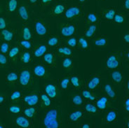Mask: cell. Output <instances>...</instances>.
Instances as JSON below:
<instances>
[{
  "label": "cell",
  "instance_id": "cell-8",
  "mask_svg": "<svg viewBox=\"0 0 129 128\" xmlns=\"http://www.w3.org/2000/svg\"><path fill=\"white\" fill-rule=\"evenodd\" d=\"M36 34L40 36H45L48 33V29L46 26L40 20H36L35 23Z\"/></svg>",
  "mask_w": 129,
  "mask_h": 128
},
{
  "label": "cell",
  "instance_id": "cell-34",
  "mask_svg": "<svg viewBox=\"0 0 129 128\" xmlns=\"http://www.w3.org/2000/svg\"><path fill=\"white\" fill-rule=\"evenodd\" d=\"M36 113V109L34 106H29V107H27L23 110V113L24 115H25L26 117L31 118H32L34 115Z\"/></svg>",
  "mask_w": 129,
  "mask_h": 128
},
{
  "label": "cell",
  "instance_id": "cell-46",
  "mask_svg": "<svg viewBox=\"0 0 129 128\" xmlns=\"http://www.w3.org/2000/svg\"><path fill=\"white\" fill-rule=\"evenodd\" d=\"M10 48H11V47H10L9 44L7 41H5L4 42V43H2L1 46H0L1 52H2V53H4V54H7V53H8L9 51Z\"/></svg>",
  "mask_w": 129,
  "mask_h": 128
},
{
  "label": "cell",
  "instance_id": "cell-30",
  "mask_svg": "<svg viewBox=\"0 0 129 128\" xmlns=\"http://www.w3.org/2000/svg\"><path fill=\"white\" fill-rule=\"evenodd\" d=\"M65 11V7L62 4H57L56 6L54 7L53 9V11H52V14L53 16H58L61 15L62 13Z\"/></svg>",
  "mask_w": 129,
  "mask_h": 128
},
{
  "label": "cell",
  "instance_id": "cell-23",
  "mask_svg": "<svg viewBox=\"0 0 129 128\" xmlns=\"http://www.w3.org/2000/svg\"><path fill=\"white\" fill-rule=\"evenodd\" d=\"M81 95L83 97V99H87L88 101H95L97 99V97L94 95L93 93H92L90 90H81Z\"/></svg>",
  "mask_w": 129,
  "mask_h": 128
},
{
  "label": "cell",
  "instance_id": "cell-52",
  "mask_svg": "<svg viewBox=\"0 0 129 128\" xmlns=\"http://www.w3.org/2000/svg\"><path fill=\"white\" fill-rule=\"evenodd\" d=\"M124 7L126 10L129 9V0H125L124 2Z\"/></svg>",
  "mask_w": 129,
  "mask_h": 128
},
{
  "label": "cell",
  "instance_id": "cell-43",
  "mask_svg": "<svg viewBox=\"0 0 129 128\" xmlns=\"http://www.w3.org/2000/svg\"><path fill=\"white\" fill-rule=\"evenodd\" d=\"M22 93L19 90H16V91H13L10 97V99H11V101L12 102H16V101H18L22 98Z\"/></svg>",
  "mask_w": 129,
  "mask_h": 128
},
{
  "label": "cell",
  "instance_id": "cell-39",
  "mask_svg": "<svg viewBox=\"0 0 129 128\" xmlns=\"http://www.w3.org/2000/svg\"><path fill=\"white\" fill-rule=\"evenodd\" d=\"M78 44L80 46L81 49L83 50H88L89 49V44L88 41L84 37H80L78 40Z\"/></svg>",
  "mask_w": 129,
  "mask_h": 128
},
{
  "label": "cell",
  "instance_id": "cell-17",
  "mask_svg": "<svg viewBox=\"0 0 129 128\" xmlns=\"http://www.w3.org/2000/svg\"><path fill=\"white\" fill-rule=\"evenodd\" d=\"M57 54L63 57H71L72 55V50L68 46H59L56 49Z\"/></svg>",
  "mask_w": 129,
  "mask_h": 128
},
{
  "label": "cell",
  "instance_id": "cell-3",
  "mask_svg": "<svg viewBox=\"0 0 129 128\" xmlns=\"http://www.w3.org/2000/svg\"><path fill=\"white\" fill-rule=\"evenodd\" d=\"M121 56L117 53L110 54L107 59V67L110 69H116L121 65Z\"/></svg>",
  "mask_w": 129,
  "mask_h": 128
},
{
  "label": "cell",
  "instance_id": "cell-22",
  "mask_svg": "<svg viewBox=\"0 0 129 128\" xmlns=\"http://www.w3.org/2000/svg\"><path fill=\"white\" fill-rule=\"evenodd\" d=\"M1 34L3 39L5 41H11L14 38L15 36V33L12 30H9V29H4L2 30Z\"/></svg>",
  "mask_w": 129,
  "mask_h": 128
},
{
  "label": "cell",
  "instance_id": "cell-51",
  "mask_svg": "<svg viewBox=\"0 0 129 128\" xmlns=\"http://www.w3.org/2000/svg\"><path fill=\"white\" fill-rule=\"evenodd\" d=\"M123 41L126 43V44H129V34H126L123 36Z\"/></svg>",
  "mask_w": 129,
  "mask_h": 128
},
{
  "label": "cell",
  "instance_id": "cell-38",
  "mask_svg": "<svg viewBox=\"0 0 129 128\" xmlns=\"http://www.w3.org/2000/svg\"><path fill=\"white\" fill-rule=\"evenodd\" d=\"M116 14V11L114 9H110L104 13V18L107 20H113V18Z\"/></svg>",
  "mask_w": 129,
  "mask_h": 128
},
{
  "label": "cell",
  "instance_id": "cell-9",
  "mask_svg": "<svg viewBox=\"0 0 129 128\" xmlns=\"http://www.w3.org/2000/svg\"><path fill=\"white\" fill-rule=\"evenodd\" d=\"M45 93L51 99H55L58 96L57 86L54 83H48L45 86Z\"/></svg>",
  "mask_w": 129,
  "mask_h": 128
},
{
  "label": "cell",
  "instance_id": "cell-44",
  "mask_svg": "<svg viewBox=\"0 0 129 128\" xmlns=\"http://www.w3.org/2000/svg\"><path fill=\"white\" fill-rule=\"evenodd\" d=\"M18 6L17 0H9L8 4V9L10 12H14Z\"/></svg>",
  "mask_w": 129,
  "mask_h": 128
},
{
  "label": "cell",
  "instance_id": "cell-37",
  "mask_svg": "<svg viewBox=\"0 0 129 128\" xmlns=\"http://www.w3.org/2000/svg\"><path fill=\"white\" fill-rule=\"evenodd\" d=\"M20 46L23 48L25 50L27 51H29L33 48V46L32 44L30 41V40H25V39H23V40H20L19 41Z\"/></svg>",
  "mask_w": 129,
  "mask_h": 128
},
{
  "label": "cell",
  "instance_id": "cell-33",
  "mask_svg": "<svg viewBox=\"0 0 129 128\" xmlns=\"http://www.w3.org/2000/svg\"><path fill=\"white\" fill-rule=\"evenodd\" d=\"M72 102L74 104V106H78V107H80L84 104V99L83 97H81V95H75L72 97Z\"/></svg>",
  "mask_w": 129,
  "mask_h": 128
},
{
  "label": "cell",
  "instance_id": "cell-14",
  "mask_svg": "<svg viewBox=\"0 0 129 128\" xmlns=\"http://www.w3.org/2000/svg\"><path fill=\"white\" fill-rule=\"evenodd\" d=\"M33 74L35 75V76L37 78H42L43 77L45 76L46 74V67L43 64H37L33 68Z\"/></svg>",
  "mask_w": 129,
  "mask_h": 128
},
{
  "label": "cell",
  "instance_id": "cell-10",
  "mask_svg": "<svg viewBox=\"0 0 129 128\" xmlns=\"http://www.w3.org/2000/svg\"><path fill=\"white\" fill-rule=\"evenodd\" d=\"M15 122L18 127L21 128H28L31 125L29 118L25 115H19L15 119Z\"/></svg>",
  "mask_w": 129,
  "mask_h": 128
},
{
  "label": "cell",
  "instance_id": "cell-61",
  "mask_svg": "<svg viewBox=\"0 0 129 128\" xmlns=\"http://www.w3.org/2000/svg\"><path fill=\"white\" fill-rule=\"evenodd\" d=\"M81 2H86V0H79Z\"/></svg>",
  "mask_w": 129,
  "mask_h": 128
},
{
  "label": "cell",
  "instance_id": "cell-36",
  "mask_svg": "<svg viewBox=\"0 0 129 128\" xmlns=\"http://www.w3.org/2000/svg\"><path fill=\"white\" fill-rule=\"evenodd\" d=\"M23 37L25 40H30L32 38L31 29L28 26H24L23 27Z\"/></svg>",
  "mask_w": 129,
  "mask_h": 128
},
{
  "label": "cell",
  "instance_id": "cell-1",
  "mask_svg": "<svg viewBox=\"0 0 129 128\" xmlns=\"http://www.w3.org/2000/svg\"><path fill=\"white\" fill-rule=\"evenodd\" d=\"M43 124L46 128H58L60 126L59 114L56 109H51L46 112Z\"/></svg>",
  "mask_w": 129,
  "mask_h": 128
},
{
  "label": "cell",
  "instance_id": "cell-58",
  "mask_svg": "<svg viewBox=\"0 0 129 128\" xmlns=\"http://www.w3.org/2000/svg\"><path fill=\"white\" fill-rule=\"evenodd\" d=\"M29 1L30 3L32 4H34L37 3V2L38 0H29Z\"/></svg>",
  "mask_w": 129,
  "mask_h": 128
},
{
  "label": "cell",
  "instance_id": "cell-15",
  "mask_svg": "<svg viewBox=\"0 0 129 128\" xmlns=\"http://www.w3.org/2000/svg\"><path fill=\"white\" fill-rule=\"evenodd\" d=\"M85 111H82V110H77L74 111L71 113H70L69 115V121L72 122V123H76L79 120H80L83 116H84Z\"/></svg>",
  "mask_w": 129,
  "mask_h": 128
},
{
  "label": "cell",
  "instance_id": "cell-56",
  "mask_svg": "<svg viewBox=\"0 0 129 128\" xmlns=\"http://www.w3.org/2000/svg\"><path fill=\"white\" fill-rule=\"evenodd\" d=\"M126 90L127 92H128L129 90V82L128 80H127L126 83Z\"/></svg>",
  "mask_w": 129,
  "mask_h": 128
},
{
  "label": "cell",
  "instance_id": "cell-6",
  "mask_svg": "<svg viewBox=\"0 0 129 128\" xmlns=\"http://www.w3.org/2000/svg\"><path fill=\"white\" fill-rule=\"evenodd\" d=\"M111 103H110L109 97L107 96H103L99 99H96L95 106L98 109V111H104L110 109Z\"/></svg>",
  "mask_w": 129,
  "mask_h": 128
},
{
  "label": "cell",
  "instance_id": "cell-35",
  "mask_svg": "<svg viewBox=\"0 0 129 128\" xmlns=\"http://www.w3.org/2000/svg\"><path fill=\"white\" fill-rule=\"evenodd\" d=\"M18 77H19V76L15 72H10L7 74V77H6V80L8 83H16V81L18 80Z\"/></svg>",
  "mask_w": 129,
  "mask_h": 128
},
{
  "label": "cell",
  "instance_id": "cell-19",
  "mask_svg": "<svg viewBox=\"0 0 129 128\" xmlns=\"http://www.w3.org/2000/svg\"><path fill=\"white\" fill-rule=\"evenodd\" d=\"M97 30H98V25L96 23L95 24H91L87 29H86V31L84 32V36L87 38H92L95 36L96 34Z\"/></svg>",
  "mask_w": 129,
  "mask_h": 128
},
{
  "label": "cell",
  "instance_id": "cell-13",
  "mask_svg": "<svg viewBox=\"0 0 129 128\" xmlns=\"http://www.w3.org/2000/svg\"><path fill=\"white\" fill-rule=\"evenodd\" d=\"M100 85V78L98 76H93L87 82V88L88 90H94L98 89Z\"/></svg>",
  "mask_w": 129,
  "mask_h": 128
},
{
  "label": "cell",
  "instance_id": "cell-57",
  "mask_svg": "<svg viewBox=\"0 0 129 128\" xmlns=\"http://www.w3.org/2000/svg\"><path fill=\"white\" fill-rule=\"evenodd\" d=\"M126 60L128 61L129 60V51L126 52Z\"/></svg>",
  "mask_w": 129,
  "mask_h": 128
},
{
  "label": "cell",
  "instance_id": "cell-55",
  "mask_svg": "<svg viewBox=\"0 0 129 128\" xmlns=\"http://www.w3.org/2000/svg\"><path fill=\"white\" fill-rule=\"evenodd\" d=\"M53 0H42V3L43 4H47L50 3Z\"/></svg>",
  "mask_w": 129,
  "mask_h": 128
},
{
  "label": "cell",
  "instance_id": "cell-27",
  "mask_svg": "<svg viewBox=\"0 0 129 128\" xmlns=\"http://www.w3.org/2000/svg\"><path fill=\"white\" fill-rule=\"evenodd\" d=\"M20 54V48L18 46H13L12 48H10L9 51L8 53V56L11 60H15Z\"/></svg>",
  "mask_w": 129,
  "mask_h": 128
},
{
  "label": "cell",
  "instance_id": "cell-16",
  "mask_svg": "<svg viewBox=\"0 0 129 128\" xmlns=\"http://www.w3.org/2000/svg\"><path fill=\"white\" fill-rule=\"evenodd\" d=\"M109 38L106 36H98L93 38V44L98 47H105L108 45Z\"/></svg>",
  "mask_w": 129,
  "mask_h": 128
},
{
  "label": "cell",
  "instance_id": "cell-26",
  "mask_svg": "<svg viewBox=\"0 0 129 128\" xmlns=\"http://www.w3.org/2000/svg\"><path fill=\"white\" fill-rule=\"evenodd\" d=\"M70 78V83L74 88L80 89L82 86V81L81 80L80 77L77 75H72Z\"/></svg>",
  "mask_w": 129,
  "mask_h": 128
},
{
  "label": "cell",
  "instance_id": "cell-49",
  "mask_svg": "<svg viewBox=\"0 0 129 128\" xmlns=\"http://www.w3.org/2000/svg\"><path fill=\"white\" fill-rule=\"evenodd\" d=\"M6 25H7V23H6L5 19L2 17H0V29H5Z\"/></svg>",
  "mask_w": 129,
  "mask_h": 128
},
{
  "label": "cell",
  "instance_id": "cell-45",
  "mask_svg": "<svg viewBox=\"0 0 129 128\" xmlns=\"http://www.w3.org/2000/svg\"><path fill=\"white\" fill-rule=\"evenodd\" d=\"M8 111L10 113H13V114H18L21 112V108L19 106L12 105L9 107Z\"/></svg>",
  "mask_w": 129,
  "mask_h": 128
},
{
  "label": "cell",
  "instance_id": "cell-18",
  "mask_svg": "<svg viewBox=\"0 0 129 128\" xmlns=\"http://www.w3.org/2000/svg\"><path fill=\"white\" fill-rule=\"evenodd\" d=\"M111 77L112 78L113 81L118 85H121L123 81V74L120 70L116 69L113 71L111 74Z\"/></svg>",
  "mask_w": 129,
  "mask_h": 128
},
{
  "label": "cell",
  "instance_id": "cell-53",
  "mask_svg": "<svg viewBox=\"0 0 129 128\" xmlns=\"http://www.w3.org/2000/svg\"><path fill=\"white\" fill-rule=\"evenodd\" d=\"M80 127L82 128H89L90 127V125H88L87 123H84V124L81 125Z\"/></svg>",
  "mask_w": 129,
  "mask_h": 128
},
{
  "label": "cell",
  "instance_id": "cell-32",
  "mask_svg": "<svg viewBox=\"0 0 129 128\" xmlns=\"http://www.w3.org/2000/svg\"><path fill=\"white\" fill-rule=\"evenodd\" d=\"M18 13L20 16L24 21H27L29 20V14L27 9L25 7H20L18 9Z\"/></svg>",
  "mask_w": 129,
  "mask_h": 128
},
{
  "label": "cell",
  "instance_id": "cell-60",
  "mask_svg": "<svg viewBox=\"0 0 129 128\" xmlns=\"http://www.w3.org/2000/svg\"><path fill=\"white\" fill-rule=\"evenodd\" d=\"M4 127V125H2L1 123H0V128H3Z\"/></svg>",
  "mask_w": 129,
  "mask_h": 128
},
{
  "label": "cell",
  "instance_id": "cell-50",
  "mask_svg": "<svg viewBox=\"0 0 129 128\" xmlns=\"http://www.w3.org/2000/svg\"><path fill=\"white\" fill-rule=\"evenodd\" d=\"M124 106H125V109H126V111L127 112H128L129 111V98L128 97H126V98H125V100H124Z\"/></svg>",
  "mask_w": 129,
  "mask_h": 128
},
{
  "label": "cell",
  "instance_id": "cell-24",
  "mask_svg": "<svg viewBox=\"0 0 129 128\" xmlns=\"http://www.w3.org/2000/svg\"><path fill=\"white\" fill-rule=\"evenodd\" d=\"M39 99L42 102L43 108H48L51 106V98L47 95L46 93H42L39 95Z\"/></svg>",
  "mask_w": 129,
  "mask_h": 128
},
{
  "label": "cell",
  "instance_id": "cell-12",
  "mask_svg": "<svg viewBox=\"0 0 129 128\" xmlns=\"http://www.w3.org/2000/svg\"><path fill=\"white\" fill-rule=\"evenodd\" d=\"M119 117V113L115 110H111L107 113L106 115L103 118V121L106 124H112L116 121Z\"/></svg>",
  "mask_w": 129,
  "mask_h": 128
},
{
  "label": "cell",
  "instance_id": "cell-31",
  "mask_svg": "<svg viewBox=\"0 0 129 128\" xmlns=\"http://www.w3.org/2000/svg\"><path fill=\"white\" fill-rule=\"evenodd\" d=\"M32 60V55L29 51H26L20 56V60L24 64H29Z\"/></svg>",
  "mask_w": 129,
  "mask_h": 128
},
{
  "label": "cell",
  "instance_id": "cell-20",
  "mask_svg": "<svg viewBox=\"0 0 129 128\" xmlns=\"http://www.w3.org/2000/svg\"><path fill=\"white\" fill-rule=\"evenodd\" d=\"M48 51V47L46 45H40L36 47L33 51V55L36 58H40L42 57Z\"/></svg>",
  "mask_w": 129,
  "mask_h": 128
},
{
  "label": "cell",
  "instance_id": "cell-40",
  "mask_svg": "<svg viewBox=\"0 0 129 128\" xmlns=\"http://www.w3.org/2000/svg\"><path fill=\"white\" fill-rule=\"evenodd\" d=\"M67 44L68 45L72 48H76L78 45V40L76 37H74L73 36L68 37L67 40Z\"/></svg>",
  "mask_w": 129,
  "mask_h": 128
},
{
  "label": "cell",
  "instance_id": "cell-59",
  "mask_svg": "<svg viewBox=\"0 0 129 128\" xmlns=\"http://www.w3.org/2000/svg\"><path fill=\"white\" fill-rule=\"evenodd\" d=\"M126 127H129V120H128V118L126 119Z\"/></svg>",
  "mask_w": 129,
  "mask_h": 128
},
{
  "label": "cell",
  "instance_id": "cell-41",
  "mask_svg": "<svg viewBox=\"0 0 129 128\" xmlns=\"http://www.w3.org/2000/svg\"><path fill=\"white\" fill-rule=\"evenodd\" d=\"M86 21L88 23H91V24H95L98 22V16L93 13H88L86 16Z\"/></svg>",
  "mask_w": 129,
  "mask_h": 128
},
{
  "label": "cell",
  "instance_id": "cell-28",
  "mask_svg": "<svg viewBox=\"0 0 129 128\" xmlns=\"http://www.w3.org/2000/svg\"><path fill=\"white\" fill-rule=\"evenodd\" d=\"M62 65L64 69L67 70H70L73 67V61L70 57H65L63 58L62 62Z\"/></svg>",
  "mask_w": 129,
  "mask_h": 128
},
{
  "label": "cell",
  "instance_id": "cell-47",
  "mask_svg": "<svg viewBox=\"0 0 129 128\" xmlns=\"http://www.w3.org/2000/svg\"><path fill=\"white\" fill-rule=\"evenodd\" d=\"M113 20L116 23H118V24H122L124 22V17L121 15V14H115V16L113 18Z\"/></svg>",
  "mask_w": 129,
  "mask_h": 128
},
{
  "label": "cell",
  "instance_id": "cell-2",
  "mask_svg": "<svg viewBox=\"0 0 129 128\" xmlns=\"http://www.w3.org/2000/svg\"><path fill=\"white\" fill-rule=\"evenodd\" d=\"M60 35L63 37H70L74 36L77 32V27L74 24L72 23H64L62 24L60 28Z\"/></svg>",
  "mask_w": 129,
  "mask_h": 128
},
{
  "label": "cell",
  "instance_id": "cell-42",
  "mask_svg": "<svg viewBox=\"0 0 129 128\" xmlns=\"http://www.w3.org/2000/svg\"><path fill=\"white\" fill-rule=\"evenodd\" d=\"M70 83V77H64L63 78H62L60 80V88H61L62 90H67Z\"/></svg>",
  "mask_w": 129,
  "mask_h": 128
},
{
  "label": "cell",
  "instance_id": "cell-21",
  "mask_svg": "<svg viewBox=\"0 0 129 128\" xmlns=\"http://www.w3.org/2000/svg\"><path fill=\"white\" fill-rule=\"evenodd\" d=\"M104 90L106 93L107 97L111 99L115 100L117 98V94L115 90L112 88L110 84H106L104 87Z\"/></svg>",
  "mask_w": 129,
  "mask_h": 128
},
{
  "label": "cell",
  "instance_id": "cell-25",
  "mask_svg": "<svg viewBox=\"0 0 129 128\" xmlns=\"http://www.w3.org/2000/svg\"><path fill=\"white\" fill-rule=\"evenodd\" d=\"M84 111H86V112L88 113V114H90V115H94L98 111V109L96 107L95 104H91L90 102L86 103L84 104Z\"/></svg>",
  "mask_w": 129,
  "mask_h": 128
},
{
  "label": "cell",
  "instance_id": "cell-5",
  "mask_svg": "<svg viewBox=\"0 0 129 128\" xmlns=\"http://www.w3.org/2000/svg\"><path fill=\"white\" fill-rule=\"evenodd\" d=\"M64 17L68 20H72L78 18L81 15L80 8L79 7H71L64 11Z\"/></svg>",
  "mask_w": 129,
  "mask_h": 128
},
{
  "label": "cell",
  "instance_id": "cell-4",
  "mask_svg": "<svg viewBox=\"0 0 129 128\" xmlns=\"http://www.w3.org/2000/svg\"><path fill=\"white\" fill-rule=\"evenodd\" d=\"M19 82L23 87H27L32 80V73L29 69H23L20 71L19 77Z\"/></svg>",
  "mask_w": 129,
  "mask_h": 128
},
{
  "label": "cell",
  "instance_id": "cell-29",
  "mask_svg": "<svg viewBox=\"0 0 129 128\" xmlns=\"http://www.w3.org/2000/svg\"><path fill=\"white\" fill-rule=\"evenodd\" d=\"M60 44V38L57 36H53L48 38L47 46L49 47H58Z\"/></svg>",
  "mask_w": 129,
  "mask_h": 128
},
{
  "label": "cell",
  "instance_id": "cell-48",
  "mask_svg": "<svg viewBox=\"0 0 129 128\" xmlns=\"http://www.w3.org/2000/svg\"><path fill=\"white\" fill-rule=\"evenodd\" d=\"M7 64V57L4 53H0V66H4Z\"/></svg>",
  "mask_w": 129,
  "mask_h": 128
},
{
  "label": "cell",
  "instance_id": "cell-11",
  "mask_svg": "<svg viewBox=\"0 0 129 128\" xmlns=\"http://www.w3.org/2000/svg\"><path fill=\"white\" fill-rule=\"evenodd\" d=\"M23 102L29 106H35L39 102V97L37 94H32L24 97Z\"/></svg>",
  "mask_w": 129,
  "mask_h": 128
},
{
  "label": "cell",
  "instance_id": "cell-7",
  "mask_svg": "<svg viewBox=\"0 0 129 128\" xmlns=\"http://www.w3.org/2000/svg\"><path fill=\"white\" fill-rule=\"evenodd\" d=\"M43 61L46 65L51 67H54L56 66V58L54 53L52 52H46L43 56Z\"/></svg>",
  "mask_w": 129,
  "mask_h": 128
},
{
  "label": "cell",
  "instance_id": "cell-54",
  "mask_svg": "<svg viewBox=\"0 0 129 128\" xmlns=\"http://www.w3.org/2000/svg\"><path fill=\"white\" fill-rule=\"evenodd\" d=\"M5 102V97L2 95H0V104H3Z\"/></svg>",
  "mask_w": 129,
  "mask_h": 128
}]
</instances>
